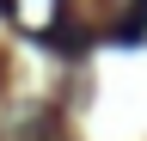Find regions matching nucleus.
Returning <instances> with one entry per match:
<instances>
[{
    "instance_id": "1",
    "label": "nucleus",
    "mask_w": 147,
    "mask_h": 141,
    "mask_svg": "<svg viewBox=\"0 0 147 141\" xmlns=\"http://www.w3.org/2000/svg\"><path fill=\"white\" fill-rule=\"evenodd\" d=\"M12 25L18 31H37V37H55V0H6Z\"/></svg>"
},
{
    "instance_id": "2",
    "label": "nucleus",
    "mask_w": 147,
    "mask_h": 141,
    "mask_svg": "<svg viewBox=\"0 0 147 141\" xmlns=\"http://www.w3.org/2000/svg\"><path fill=\"white\" fill-rule=\"evenodd\" d=\"M135 37H147V0L129 6V25H123V43H135Z\"/></svg>"
}]
</instances>
